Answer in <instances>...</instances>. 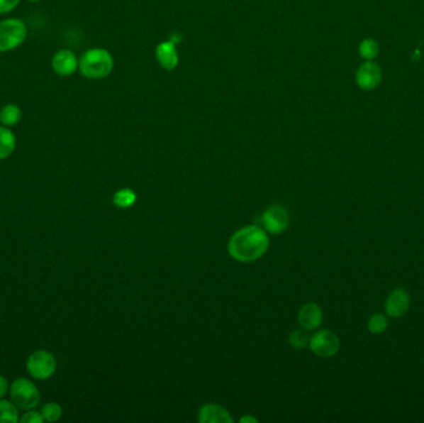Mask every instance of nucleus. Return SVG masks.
<instances>
[{
    "instance_id": "obj_10",
    "label": "nucleus",
    "mask_w": 424,
    "mask_h": 423,
    "mask_svg": "<svg viewBox=\"0 0 424 423\" xmlns=\"http://www.w3.org/2000/svg\"><path fill=\"white\" fill-rule=\"evenodd\" d=\"M410 304L411 297L408 292L403 288H397L391 292L389 298L386 300V313L392 318H400L407 313Z\"/></svg>"
},
{
    "instance_id": "obj_12",
    "label": "nucleus",
    "mask_w": 424,
    "mask_h": 423,
    "mask_svg": "<svg viewBox=\"0 0 424 423\" xmlns=\"http://www.w3.org/2000/svg\"><path fill=\"white\" fill-rule=\"evenodd\" d=\"M298 320L303 329H316L323 322V312L319 308V305H316V303H308L301 307Z\"/></svg>"
},
{
    "instance_id": "obj_3",
    "label": "nucleus",
    "mask_w": 424,
    "mask_h": 423,
    "mask_svg": "<svg viewBox=\"0 0 424 423\" xmlns=\"http://www.w3.org/2000/svg\"><path fill=\"white\" fill-rule=\"evenodd\" d=\"M28 38V26L18 18L0 20V54L9 53L24 44Z\"/></svg>"
},
{
    "instance_id": "obj_4",
    "label": "nucleus",
    "mask_w": 424,
    "mask_h": 423,
    "mask_svg": "<svg viewBox=\"0 0 424 423\" xmlns=\"http://www.w3.org/2000/svg\"><path fill=\"white\" fill-rule=\"evenodd\" d=\"M9 392L15 406L25 411L35 409L41 400V395L36 385L25 378L14 380L13 384L10 385Z\"/></svg>"
},
{
    "instance_id": "obj_1",
    "label": "nucleus",
    "mask_w": 424,
    "mask_h": 423,
    "mask_svg": "<svg viewBox=\"0 0 424 423\" xmlns=\"http://www.w3.org/2000/svg\"><path fill=\"white\" fill-rule=\"evenodd\" d=\"M269 246L266 230L252 225L238 230L228 242V253L240 262L256 261L261 258Z\"/></svg>"
},
{
    "instance_id": "obj_11",
    "label": "nucleus",
    "mask_w": 424,
    "mask_h": 423,
    "mask_svg": "<svg viewBox=\"0 0 424 423\" xmlns=\"http://www.w3.org/2000/svg\"><path fill=\"white\" fill-rule=\"evenodd\" d=\"M155 57L158 64L167 71H173L179 65V54L177 45L172 41H163L155 49Z\"/></svg>"
},
{
    "instance_id": "obj_7",
    "label": "nucleus",
    "mask_w": 424,
    "mask_h": 423,
    "mask_svg": "<svg viewBox=\"0 0 424 423\" xmlns=\"http://www.w3.org/2000/svg\"><path fill=\"white\" fill-rule=\"evenodd\" d=\"M289 214L284 207L281 205H274L267 209L264 214L262 215V224L267 231L271 232L273 235H278L286 230L289 225Z\"/></svg>"
},
{
    "instance_id": "obj_13",
    "label": "nucleus",
    "mask_w": 424,
    "mask_h": 423,
    "mask_svg": "<svg viewBox=\"0 0 424 423\" xmlns=\"http://www.w3.org/2000/svg\"><path fill=\"white\" fill-rule=\"evenodd\" d=\"M199 421L203 423H231L233 419L220 405L208 404L200 410Z\"/></svg>"
},
{
    "instance_id": "obj_5",
    "label": "nucleus",
    "mask_w": 424,
    "mask_h": 423,
    "mask_svg": "<svg viewBox=\"0 0 424 423\" xmlns=\"http://www.w3.org/2000/svg\"><path fill=\"white\" fill-rule=\"evenodd\" d=\"M57 363L54 355L46 350H36L30 355L26 361V370L31 378L36 380H48L54 376Z\"/></svg>"
},
{
    "instance_id": "obj_24",
    "label": "nucleus",
    "mask_w": 424,
    "mask_h": 423,
    "mask_svg": "<svg viewBox=\"0 0 424 423\" xmlns=\"http://www.w3.org/2000/svg\"><path fill=\"white\" fill-rule=\"evenodd\" d=\"M9 390V383L5 379L4 376L0 375V399H3L5 395L8 394Z\"/></svg>"
},
{
    "instance_id": "obj_23",
    "label": "nucleus",
    "mask_w": 424,
    "mask_h": 423,
    "mask_svg": "<svg viewBox=\"0 0 424 423\" xmlns=\"http://www.w3.org/2000/svg\"><path fill=\"white\" fill-rule=\"evenodd\" d=\"M21 0H0V15L8 14L19 6Z\"/></svg>"
},
{
    "instance_id": "obj_18",
    "label": "nucleus",
    "mask_w": 424,
    "mask_h": 423,
    "mask_svg": "<svg viewBox=\"0 0 424 423\" xmlns=\"http://www.w3.org/2000/svg\"><path fill=\"white\" fill-rule=\"evenodd\" d=\"M359 53H360L361 57L370 61V60L375 59L376 56L379 55V45H377L375 40H362L360 46H359Z\"/></svg>"
},
{
    "instance_id": "obj_2",
    "label": "nucleus",
    "mask_w": 424,
    "mask_h": 423,
    "mask_svg": "<svg viewBox=\"0 0 424 423\" xmlns=\"http://www.w3.org/2000/svg\"><path fill=\"white\" fill-rule=\"evenodd\" d=\"M114 67V61L108 50L102 48L84 51L79 59V74L89 79L107 77Z\"/></svg>"
},
{
    "instance_id": "obj_22",
    "label": "nucleus",
    "mask_w": 424,
    "mask_h": 423,
    "mask_svg": "<svg viewBox=\"0 0 424 423\" xmlns=\"http://www.w3.org/2000/svg\"><path fill=\"white\" fill-rule=\"evenodd\" d=\"M21 423H43L45 419L41 412L28 410L26 414H23V417L19 419Z\"/></svg>"
},
{
    "instance_id": "obj_14",
    "label": "nucleus",
    "mask_w": 424,
    "mask_h": 423,
    "mask_svg": "<svg viewBox=\"0 0 424 423\" xmlns=\"http://www.w3.org/2000/svg\"><path fill=\"white\" fill-rule=\"evenodd\" d=\"M16 148V137L14 132L0 124V160H5L14 153Z\"/></svg>"
},
{
    "instance_id": "obj_19",
    "label": "nucleus",
    "mask_w": 424,
    "mask_h": 423,
    "mask_svg": "<svg viewBox=\"0 0 424 423\" xmlns=\"http://www.w3.org/2000/svg\"><path fill=\"white\" fill-rule=\"evenodd\" d=\"M41 414H43L45 421L56 422L62 417V409L56 402H49V404L45 405L43 410H41Z\"/></svg>"
},
{
    "instance_id": "obj_16",
    "label": "nucleus",
    "mask_w": 424,
    "mask_h": 423,
    "mask_svg": "<svg viewBox=\"0 0 424 423\" xmlns=\"http://www.w3.org/2000/svg\"><path fill=\"white\" fill-rule=\"evenodd\" d=\"M19 419V411L14 402L0 399V423H16Z\"/></svg>"
},
{
    "instance_id": "obj_6",
    "label": "nucleus",
    "mask_w": 424,
    "mask_h": 423,
    "mask_svg": "<svg viewBox=\"0 0 424 423\" xmlns=\"http://www.w3.org/2000/svg\"><path fill=\"white\" fill-rule=\"evenodd\" d=\"M311 351L321 358H330L340 349V340L330 330H320L309 341Z\"/></svg>"
},
{
    "instance_id": "obj_26",
    "label": "nucleus",
    "mask_w": 424,
    "mask_h": 423,
    "mask_svg": "<svg viewBox=\"0 0 424 423\" xmlns=\"http://www.w3.org/2000/svg\"><path fill=\"white\" fill-rule=\"evenodd\" d=\"M28 1H31V3H38V1H41V0H28Z\"/></svg>"
},
{
    "instance_id": "obj_15",
    "label": "nucleus",
    "mask_w": 424,
    "mask_h": 423,
    "mask_svg": "<svg viewBox=\"0 0 424 423\" xmlns=\"http://www.w3.org/2000/svg\"><path fill=\"white\" fill-rule=\"evenodd\" d=\"M23 117V111L18 104H6L0 109V124L5 127H14Z\"/></svg>"
},
{
    "instance_id": "obj_8",
    "label": "nucleus",
    "mask_w": 424,
    "mask_h": 423,
    "mask_svg": "<svg viewBox=\"0 0 424 423\" xmlns=\"http://www.w3.org/2000/svg\"><path fill=\"white\" fill-rule=\"evenodd\" d=\"M51 66L55 74L61 77H69L79 71V59L71 50H60L52 56Z\"/></svg>"
},
{
    "instance_id": "obj_25",
    "label": "nucleus",
    "mask_w": 424,
    "mask_h": 423,
    "mask_svg": "<svg viewBox=\"0 0 424 423\" xmlns=\"http://www.w3.org/2000/svg\"><path fill=\"white\" fill-rule=\"evenodd\" d=\"M246 421H253V422H256V419H252V417H246V419H241V422H246Z\"/></svg>"
},
{
    "instance_id": "obj_17",
    "label": "nucleus",
    "mask_w": 424,
    "mask_h": 423,
    "mask_svg": "<svg viewBox=\"0 0 424 423\" xmlns=\"http://www.w3.org/2000/svg\"><path fill=\"white\" fill-rule=\"evenodd\" d=\"M137 200V195L133 190L130 189H122L114 194L113 202L114 205L121 209H128V207L134 205V202Z\"/></svg>"
},
{
    "instance_id": "obj_21",
    "label": "nucleus",
    "mask_w": 424,
    "mask_h": 423,
    "mask_svg": "<svg viewBox=\"0 0 424 423\" xmlns=\"http://www.w3.org/2000/svg\"><path fill=\"white\" fill-rule=\"evenodd\" d=\"M309 341H311V338L308 336L304 330H294L289 335V343L296 349L306 348V345H309Z\"/></svg>"
},
{
    "instance_id": "obj_20",
    "label": "nucleus",
    "mask_w": 424,
    "mask_h": 423,
    "mask_svg": "<svg viewBox=\"0 0 424 423\" xmlns=\"http://www.w3.org/2000/svg\"><path fill=\"white\" fill-rule=\"evenodd\" d=\"M367 326H369V330H370L372 334H381V333H384L387 329L389 320H387L385 315H372L371 319L369 320V325Z\"/></svg>"
},
{
    "instance_id": "obj_9",
    "label": "nucleus",
    "mask_w": 424,
    "mask_h": 423,
    "mask_svg": "<svg viewBox=\"0 0 424 423\" xmlns=\"http://www.w3.org/2000/svg\"><path fill=\"white\" fill-rule=\"evenodd\" d=\"M382 72L380 66L372 60L365 61L356 72V84L364 91H372L381 84Z\"/></svg>"
}]
</instances>
